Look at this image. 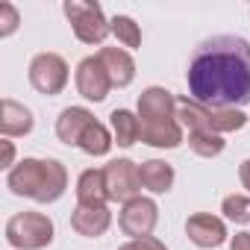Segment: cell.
<instances>
[{"instance_id":"obj_8","label":"cell","mask_w":250,"mask_h":250,"mask_svg":"<svg viewBox=\"0 0 250 250\" xmlns=\"http://www.w3.org/2000/svg\"><path fill=\"white\" fill-rule=\"evenodd\" d=\"M109 88H115V85H112V80H109V74H106L100 56H85V59L77 65V91H80L85 100L100 103V100H106Z\"/></svg>"},{"instance_id":"obj_9","label":"cell","mask_w":250,"mask_h":250,"mask_svg":"<svg viewBox=\"0 0 250 250\" xmlns=\"http://www.w3.org/2000/svg\"><path fill=\"white\" fill-rule=\"evenodd\" d=\"M139 121L153 124V121H177V97L162 88L150 85L139 94Z\"/></svg>"},{"instance_id":"obj_11","label":"cell","mask_w":250,"mask_h":250,"mask_svg":"<svg viewBox=\"0 0 250 250\" xmlns=\"http://www.w3.org/2000/svg\"><path fill=\"white\" fill-rule=\"evenodd\" d=\"M33 112L12 100V97H3V103H0V133H3V139H18V136H27L33 133Z\"/></svg>"},{"instance_id":"obj_17","label":"cell","mask_w":250,"mask_h":250,"mask_svg":"<svg viewBox=\"0 0 250 250\" xmlns=\"http://www.w3.org/2000/svg\"><path fill=\"white\" fill-rule=\"evenodd\" d=\"M139 177H142V188H147L150 194H168L174 188V168L162 159H147L139 165Z\"/></svg>"},{"instance_id":"obj_10","label":"cell","mask_w":250,"mask_h":250,"mask_svg":"<svg viewBox=\"0 0 250 250\" xmlns=\"http://www.w3.org/2000/svg\"><path fill=\"white\" fill-rule=\"evenodd\" d=\"M186 232H188L191 244H197V247H203V250H212V247H218V244L227 241V227H224V221L215 218V215H206V212L191 215V218L186 221Z\"/></svg>"},{"instance_id":"obj_19","label":"cell","mask_w":250,"mask_h":250,"mask_svg":"<svg viewBox=\"0 0 250 250\" xmlns=\"http://www.w3.org/2000/svg\"><path fill=\"white\" fill-rule=\"evenodd\" d=\"M115 145V139L109 136V130L103 127L100 121H91L88 127L83 130V136H80V150L83 153H88V156H106L109 153V147Z\"/></svg>"},{"instance_id":"obj_1","label":"cell","mask_w":250,"mask_h":250,"mask_svg":"<svg viewBox=\"0 0 250 250\" xmlns=\"http://www.w3.org/2000/svg\"><path fill=\"white\" fill-rule=\"evenodd\" d=\"M191 100L212 109H238L250 103V44L241 36H215L197 44L188 71Z\"/></svg>"},{"instance_id":"obj_18","label":"cell","mask_w":250,"mask_h":250,"mask_svg":"<svg viewBox=\"0 0 250 250\" xmlns=\"http://www.w3.org/2000/svg\"><path fill=\"white\" fill-rule=\"evenodd\" d=\"M109 121H112V139L118 147H133L139 142V136H142L139 115H133L130 109H115L109 115Z\"/></svg>"},{"instance_id":"obj_27","label":"cell","mask_w":250,"mask_h":250,"mask_svg":"<svg viewBox=\"0 0 250 250\" xmlns=\"http://www.w3.org/2000/svg\"><path fill=\"white\" fill-rule=\"evenodd\" d=\"M0 145H3V162H0V168H9V171H12V159H15V147H12V142H9V139H3V142H0Z\"/></svg>"},{"instance_id":"obj_7","label":"cell","mask_w":250,"mask_h":250,"mask_svg":"<svg viewBox=\"0 0 250 250\" xmlns=\"http://www.w3.org/2000/svg\"><path fill=\"white\" fill-rule=\"evenodd\" d=\"M103 177H106L109 200H121V203H127V200L139 197V191H142L139 165H136L133 159H112V162L103 168Z\"/></svg>"},{"instance_id":"obj_16","label":"cell","mask_w":250,"mask_h":250,"mask_svg":"<svg viewBox=\"0 0 250 250\" xmlns=\"http://www.w3.org/2000/svg\"><path fill=\"white\" fill-rule=\"evenodd\" d=\"M77 203L80 206H106L109 191H106V177L103 168H88L77 180Z\"/></svg>"},{"instance_id":"obj_12","label":"cell","mask_w":250,"mask_h":250,"mask_svg":"<svg viewBox=\"0 0 250 250\" xmlns=\"http://www.w3.org/2000/svg\"><path fill=\"white\" fill-rule=\"evenodd\" d=\"M97 56H100V62H103V68H106L115 88H127L136 80V62L124 47H100Z\"/></svg>"},{"instance_id":"obj_15","label":"cell","mask_w":250,"mask_h":250,"mask_svg":"<svg viewBox=\"0 0 250 250\" xmlns=\"http://www.w3.org/2000/svg\"><path fill=\"white\" fill-rule=\"evenodd\" d=\"M145 145L150 147H180L183 145V124L180 121H153V124H145L142 121V136H139Z\"/></svg>"},{"instance_id":"obj_4","label":"cell","mask_w":250,"mask_h":250,"mask_svg":"<svg viewBox=\"0 0 250 250\" xmlns=\"http://www.w3.org/2000/svg\"><path fill=\"white\" fill-rule=\"evenodd\" d=\"M62 9H65V18L71 21L74 36L83 44H103L106 36L112 33V24L106 21L103 9L97 3H88V0H68Z\"/></svg>"},{"instance_id":"obj_5","label":"cell","mask_w":250,"mask_h":250,"mask_svg":"<svg viewBox=\"0 0 250 250\" xmlns=\"http://www.w3.org/2000/svg\"><path fill=\"white\" fill-rule=\"evenodd\" d=\"M30 85L39 94L56 97L68 85V62L59 53H39L30 62Z\"/></svg>"},{"instance_id":"obj_3","label":"cell","mask_w":250,"mask_h":250,"mask_svg":"<svg viewBox=\"0 0 250 250\" xmlns=\"http://www.w3.org/2000/svg\"><path fill=\"white\" fill-rule=\"evenodd\" d=\"M6 241L15 250H42L53 241V221L42 212H18L6 221Z\"/></svg>"},{"instance_id":"obj_26","label":"cell","mask_w":250,"mask_h":250,"mask_svg":"<svg viewBox=\"0 0 250 250\" xmlns=\"http://www.w3.org/2000/svg\"><path fill=\"white\" fill-rule=\"evenodd\" d=\"M229 250H250V232H235L229 238Z\"/></svg>"},{"instance_id":"obj_14","label":"cell","mask_w":250,"mask_h":250,"mask_svg":"<svg viewBox=\"0 0 250 250\" xmlns=\"http://www.w3.org/2000/svg\"><path fill=\"white\" fill-rule=\"evenodd\" d=\"M109 224H112V212L106 206H80L77 203V209L71 212V227L85 238L103 235L109 229Z\"/></svg>"},{"instance_id":"obj_6","label":"cell","mask_w":250,"mask_h":250,"mask_svg":"<svg viewBox=\"0 0 250 250\" xmlns=\"http://www.w3.org/2000/svg\"><path fill=\"white\" fill-rule=\"evenodd\" d=\"M156 221H159V206H156V200L142 197V194L133 197V200H127V203H124V209H121V215H118V224H121L124 235H133V238H147V235H153Z\"/></svg>"},{"instance_id":"obj_23","label":"cell","mask_w":250,"mask_h":250,"mask_svg":"<svg viewBox=\"0 0 250 250\" xmlns=\"http://www.w3.org/2000/svg\"><path fill=\"white\" fill-rule=\"evenodd\" d=\"M221 212H224L227 221L250 224V197H244V194H227L224 203H221Z\"/></svg>"},{"instance_id":"obj_2","label":"cell","mask_w":250,"mask_h":250,"mask_svg":"<svg viewBox=\"0 0 250 250\" xmlns=\"http://www.w3.org/2000/svg\"><path fill=\"white\" fill-rule=\"evenodd\" d=\"M6 186L18 197L56 203L68 188V171L59 159H24L6 174Z\"/></svg>"},{"instance_id":"obj_24","label":"cell","mask_w":250,"mask_h":250,"mask_svg":"<svg viewBox=\"0 0 250 250\" xmlns=\"http://www.w3.org/2000/svg\"><path fill=\"white\" fill-rule=\"evenodd\" d=\"M21 24V15L12 3H0V39H9Z\"/></svg>"},{"instance_id":"obj_28","label":"cell","mask_w":250,"mask_h":250,"mask_svg":"<svg viewBox=\"0 0 250 250\" xmlns=\"http://www.w3.org/2000/svg\"><path fill=\"white\" fill-rule=\"evenodd\" d=\"M238 177H241V186L250 191V159H244V162H241V168H238Z\"/></svg>"},{"instance_id":"obj_25","label":"cell","mask_w":250,"mask_h":250,"mask_svg":"<svg viewBox=\"0 0 250 250\" xmlns=\"http://www.w3.org/2000/svg\"><path fill=\"white\" fill-rule=\"evenodd\" d=\"M118 250H168L159 238H153V235H147V238H130L127 244H121Z\"/></svg>"},{"instance_id":"obj_20","label":"cell","mask_w":250,"mask_h":250,"mask_svg":"<svg viewBox=\"0 0 250 250\" xmlns=\"http://www.w3.org/2000/svg\"><path fill=\"white\" fill-rule=\"evenodd\" d=\"M244 124H247V115L241 109H212L209 106V127H212V133H218V136L235 133V130L244 127Z\"/></svg>"},{"instance_id":"obj_13","label":"cell","mask_w":250,"mask_h":250,"mask_svg":"<svg viewBox=\"0 0 250 250\" xmlns=\"http://www.w3.org/2000/svg\"><path fill=\"white\" fill-rule=\"evenodd\" d=\"M94 121V115L85 109V106H68V109H62L59 112V118H56V139L62 142V145H80V136H83V130L88 127V124Z\"/></svg>"},{"instance_id":"obj_22","label":"cell","mask_w":250,"mask_h":250,"mask_svg":"<svg viewBox=\"0 0 250 250\" xmlns=\"http://www.w3.org/2000/svg\"><path fill=\"white\" fill-rule=\"evenodd\" d=\"M112 36L124 44V47H142V30H139V24L130 18V15H115L112 21Z\"/></svg>"},{"instance_id":"obj_21","label":"cell","mask_w":250,"mask_h":250,"mask_svg":"<svg viewBox=\"0 0 250 250\" xmlns=\"http://www.w3.org/2000/svg\"><path fill=\"white\" fill-rule=\"evenodd\" d=\"M188 147H191L197 156H203V159H215V156L224 153L227 142H224V136H218V133H188Z\"/></svg>"}]
</instances>
